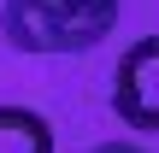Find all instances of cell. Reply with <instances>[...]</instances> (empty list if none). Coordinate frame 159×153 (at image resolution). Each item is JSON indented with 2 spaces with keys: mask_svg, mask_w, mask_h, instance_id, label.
<instances>
[{
  "mask_svg": "<svg viewBox=\"0 0 159 153\" xmlns=\"http://www.w3.org/2000/svg\"><path fill=\"white\" fill-rule=\"evenodd\" d=\"M118 12H94L77 0H6L0 29L18 53H89L106 41Z\"/></svg>",
  "mask_w": 159,
  "mask_h": 153,
  "instance_id": "1",
  "label": "cell"
},
{
  "mask_svg": "<svg viewBox=\"0 0 159 153\" xmlns=\"http://www.w3.org/2000/svg\"><path fill=\"white\" fill-rule=\"evenodd\" d=\"M112 112L142 130L159 136V35H142L118 53V71H112Z\"/></svg>",
  "mask_w": 159,
  "mask_h": 153,
  "instance_id": "2",
  "label": "cell"
},
{
  "mask_svg": "<svg viewBox=\"0 0 159 153\" xmlns=\"http://www.w3.org/2000/svg\"><path fill=\"white\" fill-rule=\"evenodd\" d=\"M0 153H53V124L30 106H0Z\"/></svg>",
  "mask_w": 159,
  "mask_h": 153,
  "instance_id": "3",
  "label": "cell"
},
{
  "mask_svg": "<svg viewBox=\"0 0 159 153\" xmlns=\"http://www.w3.org/2000/svg\"><path fill=\"white\" fill-rule=\"evenodd\" d=\"M94 153H142L136 142H106V147H94Z\"/></svg>",
  "mask_w": 159,
  "mask_h": 153,
  "instance_id": "4",
  "label": "cell"
},
{
  "mask_svg": "<svg viewBox=\"0 0 159 153\" xmlns=\"http://www.w3.org/2000/svg\"><path fill=\"white\" fill-rule=\"evenodd\" d=\"M77 6H94V12H118V0H77Z\"/></svg>",
  "mask_w": 159,
  "mask_h": 153,
  "instance_id": "5",
  "label": "cell"
}]
</instances>
